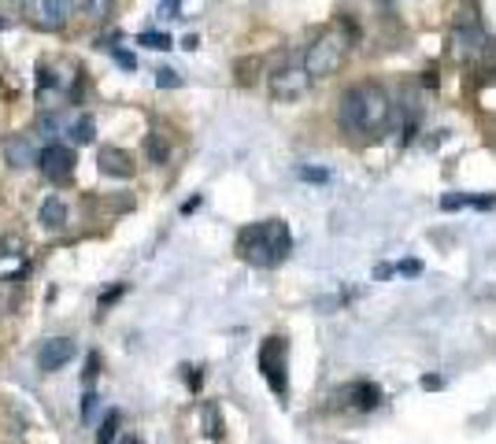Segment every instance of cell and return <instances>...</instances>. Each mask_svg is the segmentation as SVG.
Listing matches in <instances>:
<instances>
[{
    "instance_id": "obj_1",
    "label": "cell",
    "mask_w": 496,
    "mask_h": 444,
    "mask_svg": "<svg viewBox=\"0 0 496 444\" xmlns=\"http://www.w3.org/2000/svg\"><path fill=\"white\" fill-rule=\"evenodd\" d=\"M337 123L352 137H382L393 123V97L378 82H359L337 100Z\"/></svg>"
},
{
    "instance_id": "obj_2",
    "label": "cell",
    "mask_w": 496,
    "mask_h": 444,
    "mask_svg": "<svg viewBox=\"0 0 496 444\" xmlns=\"http://www.w3.org/2000/svg\"><path fill=\"white\" fill-rule=\"evenodd\" d=\"M293 248V237H289V226L282 218H263V222H252L237 233V252L244 263H252L259 270H270L278 267Z\"/></svg>"
},
{
    "instance_id": "obj_3",
    "label": "cell",
    "mask_w": 496,
    "mask_h": 444,
    "mask_svg": "<svg viewBox=\"0 0 496 444\" xmlns=\"http://www.w3.org/2000/svg\"><path fill=\"white\" fill-rule=\"evenodd\" d=\"M345 52H348V37L345 30H326L319 34L315 41L308 45V56H304V71L311 78H322V74H333L337 67H341V60H345Z\"/></svg>"
},
{
    "instance_id": "obj_4",
    "label": "cell",
    "mask_w": 496,
    "mask_h": 444,
    "mask_svg": "<svg viewBox=\"0 0 496 444\" xmlns=\"http://www.w3.org/2000/svg\"><path fill=\"white\" fill-rule=\"evenodd\" d=\"M481 48H485V30H481V19H478V4L467 0L463 15L455 19V30H452V56L455 60H471Z\"/></svg>"
},
{
    "instance_id": "obj_5",
    "label": "cell",
    "mask_w": 496,
    "mask_h": 444,
    "mask_svg": "<svg viewBox=\"0 0 496 444\" xmlns=\"http://www.w3.org/2000/svg\"><path fill=\"white\" fill-rule=\"evenodd\" d=\"M285 356H289V345L285 337H267L263 348H259V370H263L267 385L274 389L278 396L289 393V374H285Z\"/></svg>"
},
{
    "instance_id": "obj_6",
    "label": "cell",
    "mask_w": 496,
    "mask_h": 444,
    "mask_svg": "<svg viewBox=\"0 0 496 444\" xmlns=\"http://www.w3.org/2000/svg\"><path fill=\"white\" fill-rule=\"evenodd\" d=\"M37 167H41V174L52 181V186H67V181L74 178V152L67 145H52L37 155Z\"/></svg>"
},
{
    "instance_id": "obj_7",
    "label": "cell",
    "mask_w": 496,
    "mask_h": 444,
    "mask_svg": "<svg viewBox=\"0 0 496 444\" xmlns=\"http://www.w3.org/2000/svg\"><path fill=\"white\" fill-rule=\"evenodd\" d=\"M308 85H311V74L304 71V63H300V67H282V71L270 74V97L282 100V104L300 100L308 93Z\"/></svg>"
},
{
    "instance_id": "obj_8",
    "label": "cell",
    "mask_w": 496,
    "mask_h": 444,
    "mask_svg": "<svg viewBox=\"0 0 496 444\" xmlns=\"http://www.w3.org/2000/svg\"><path fill=\"white\" fill-rule=\"evenodd\" d=\"M71 359H74V341L71 337H52V341H45L41 348H37V367H41L45 374H56L60 367H67Z\"/></svg>"
},
{
    "instance_id": "obj_9",
    "label": "cell",
    "mask_w": 496,
    "mask_h": 444,
    "mask_svg": "<svg viewBox=\"0 0 496 444\" xmlns=\"http://www.w3.org/2000/svg\"><path fill=\"white\" fill-rule=\"evenodd\" d=\"M37 141H34V134H11V137H4V160H8V167H15V171H26V167H34L37 163Z\"/></svg>"
},
{
    "instance_id": "obj_10",
    "label": "cell",
    "mask_w": 496,
    "mask_h": 444,
    "mask_svg": "<svg viewBox=\"0 0 496 444\" xmlns=\"http://www.w3.org/2000/svg\"><path fill=\"white\" fill-rule=\"evenodd\" d=\"M333 400H341V403H348V408H356V411H374L378 403H382V389L371 385V382H352L345 389H337Z\"/></svg>"
},
{
    "instance_id": "obj_11",
    "label": "cell",
    "mask_w": 496,
    "mask_h": 444,
    "mask_svg": "<svg viewBox=\"0 0 496 444\" xmlns=\"http://www.w3.org/2000/svg\"><path fill=\"white\" fill-rule=\"evenodd\" d=\"M97 163H100V174H108V178H134V160L119 145H104L97 152Z\"/></svg>"
},
{
    "instance_id": "obj_12",
    "label": "cell",
    "mask_w": 496,
    "mask_h": 444,
    "mask_svg": "<svg viewBox=\"0 0 496 444\" xmlns=\"http://www.w3.org/2000/svg\"><path fill=\"white\" fill-rule=\"evenodd\" d=\"M67 15H71L67 0H37V22H41L45 30H60V26H67Z\"/></svg>"
},
{
    "instance_id": "obj_13",
    "label": "cell",
    "mask_w": 496,
    "mask_h": 444,
    "mask_svg": "<svg viewBox=\"0 0 496 444\" xmlns=\"http://www.w3.org/2000/svg\"><path fill=\"white\" fill-rule=\"evenodd\" d=\"M37 218H41L45 230H60L63 222H67V204H63L60 197H48V200L41 204V215H37Z\"/></svg>"
},
{
    "instance_id": "obj_14",
    "label": "cell",
    "mask_w": 496,
    "mask_h": 444,
    "mask_svg": "<svg viewBox=\"0 0 496 444\" xmlns=\"http://www.w3.org/2000/svg\"><path fill=\"white\" fill-rule=\"evenodd\" d=\"M71 137L78 141V145H89V141L97 137V123H93V115H78V119L71 123Z\"/></svg>"
},
{
    "instance_id": "obj_15",
    "label": "cell",
    "mask_w": 496,
    "mask_h": 444,
    "mask_svg": "<svg viewBox=\"0 0 496 444\" xmlns=\"http://www.w3.org/2000/svg\"><path fill=\"white\" fill-rule=\"evenodd\" d=\"M145 152H149V163H167L171 145H167L163 134H149V137H145Z\"/></svg>"
},
{
    "instance_id": "obj_16",
    "label": "cell",
    "mask_w": 496,
    "mask_h": 444,
    "mask_svg": "<svg viewBox=\"0 0 496 444\" xmlns=\"http://www.w3.org/2000/svg\"><path fill=\"white\" fill-rule=\"evenodd\" d=\"M119 422H123L119 411H108V415H104V422H100V429H97V444H111L115 437H119Z\"/></svg>"
},
{
    "instance_id": "obj_17",
    "label": "cell",
    "mask_w": 496,
    "mask_h": 444,
    "mask_svg": "<svg viewBox=\"0 0 496 444\" xmlns=\"http://www.w3.org/2000/svg\"><path fill=\"white\" fill-rule=\"evenodd\" d=\"M204 433L212 437V440L223 437V415H219L215 403H204Z\"/></svg>"
},
{
    "instance_id": "obj_18",
    "label": "cell",
    "mask_w": 496,
    "mask_h": 444,
    "mask_svg": "<svg viewBox=\"0 0 496 444\" xmlns=\"http://www.w3.org/2000/svg\"><path fill=\"white\" fill-rule=\"evenodd\" d=\"M85 15L93 22H108L115 15V0H85Z\"/></svg>"
},
{
    "instance_id": "obj_19",
    "label": "cell",
    "mask_w": 496,
    "mask_h": 444,
    "mask_svg": "<svg viewBox=\"0 0 496 444\" xmlns=\"http://www.w3.org/2000/svg\"><path fill=\"white\" fill-rule=\"evenodd\" d=\"M137 45H145V48H160V52H163V48H171V37H167V34H156V30H152V34L145 30V34L137 37Z\"/></svg>"
},
{
    "instance_id": "obj_20",
    "label": "cell",
    "mask_w": 496,
    "mask_h": 444,
    "mask_svg": "<svg viewBox=\"0 0 496 444\" xmlns=\"http://www.w3.org/2000/svg\"><path fill=\"white\" fill-rule=\"evenodd\" d=\"M97 411H100V396L93 393V389H85V396H82V422L97 419Z\"/></svg>"
},
{
    "instance_id": "obj_21",
    "label": "cell",
    "mask_w": 496,
    "mask_h": 444,
    "mask_svg": "<svg viewBox=\"0 0 496 444\" xmlns=\"http://www.w3.org/2000/svg\"><path fill=\"white\" fill-rule=\"evenodd\" d=\"M97 374H100V356H97V352H89V359H85V370H82V382H85V389H93Z\"/></svg>"
},
{
    "instance_id": "obj_22",
    "label": "cell",
    "mask_w": 496,
    "mask_h": 444,
    "mask_svg": "<svg viewBox=\"0 0 496 444\" xmlns=\"http://www.w3.org/2000/svg\"><path fill=\"white\" fill-rule=\"evenodd\" d=\"M156 85H160V89H178V85H181V78H178V71L167 67V71L156 74Z\"/></svg>"
},
{
    "instance_id": "obj_23",
    "label": "cell",
    "mask_w": 496,
    "mask_h": 444,
    "mask_svg": "<svg viewBox=\"0 0 496 444\" xmlns=\"http://www.w3.org/2000/svg\"><path fill=\"white\" fill-rule=\"evenodd\" d=\"M123 293H126V285H111V289H104V293H100V311H104V307H111Z\"/></svg>"
},
{
    "instance_id": "obj_24",
    "label": "cell",
    "mask_w": 496,
    "mask_h": 444,
    "mask_svg": "<svg viewBox=\"0 0 496 444\" xmlns=\"http://www.w3.org/2000/svg\"><path fill=\"white\" fill-rule=\"evenodd\" d=\"M111 52H115V60H119V67H126V71H134V67H137L134 52H126V48H119V45H115Z\"/></svg>"
},
{
    "instance_id": "obj_25",
    "label": "cell",
    "mask_w": 496,
    "mask_h": 444,
    "mask_svg": "<svg viewBox=\"0 0 496 444\" xmlns=\"http://www.w3.org/2000/svg\"><path fill=\"white\" fill-rule=\"evenodd\" d=\"M300 178L304 181H330V174L319 171V167H300Z\"/></svg>"
},
{
    "instance_id": "obj_26",
    "label": "cell",
    "mask_w": 496,
    "mask_h": 444,
    "mask_svg": "<svg viewBox=\"0 0 496 444\" xmlns=\"http://www.w3.org/2000/svg\"><path fill=\"white\" fill-rule=\"evenodd\" d=\"M467 204H471V197H460V193H455V197H441L445 211H455V207H467Z\"/></svg>"
},
{
    "instance_id": "obj_27",
    "label": "cell",
    "mask_w": 496,
    "mask_h": 444,
    "mask_svg": "<svg viewBox=\"0 0 496 444\" xmlns=\"http://www.w3.org/2000/svg\"><path fill=\"white\" fill-rule=\"evenodd\" d=\"M186 382H189V389H200V370L186 367Z\"/></svg>"
},
{
    "instance_id": "obj_28",
    "label": "cell",
    "mask_w": 496,
    "mask_h": 444,
    "mask_svg": "<svg viewBox=\"0 0 496 444\" xmlns=\"http://www.w3.org/2000/svg\"><path fill=\"white\" fill-rule=\"evenodd\" d=\"M397 270H400V274H411V278H415V274H419L422 267H419V263H415V259H408V263H400Z\"/></svg>"
},
{
    "instance_id": "obj_29",
    "label": "cell",
    "mask_w": 496,
    "mask_h": 444,
    "mask_svg": "<svg viewBox=\"0 0 496 444\" xmlns=\"http://www.w3.org/2000/svg\"><path fill=\"white\" fill-rule=\"evenodd\" d=\"M393 274H397V267H389V263H382V267H378V270H374V278H382V282H385V278H393Z\"/></svg>"
},
{
    "instance_id": "obj_30",
    "label": "cell",
    "mask_w": 496,
    "mask_h": 444,
    "mask_svg": "<svg viewBox=\"0 0 496 444\" xmlns=\"http://www.w3.org/2000/svg\"><path fill=\"white\" fill-rule=\"evenodd\" d=\"M441 385H445V382H441V377H437V374H429V377H422V389H441Z\"/></svg>"
},
{
    "instance_id": "obj_31",
    "label": "cell",
    "mask_w": 496,
    "mask_h": 444,
    "mask_svg": "<svg viewBox=\"0 0 496 444\" xmlns=\"http://www.w3.org/2000/svg\"><path fill=\"white\" fill-rule=\"evenodd\" d=\"M178 4H181V0H167V4H163V15H167V19H174V11H178Z\"/></svg>"
},
{
    "instance_id": "obj_32",
    "label": "cell",
    "mask_w": 496,
    "mask_h": 444,
    "mask_svg": "<svg viewBox=\"0 0 496 444\" xmlns=\"http://www.w3.org/2000/svg\"><path fill=\"white\" fill-rule=\"evenodd\" d=\"M111 444H141V440H137V437H134V433H123V437H119V440H111Z\"/></svg>"
},
{
    "instance_id": "obj_33",
    "label": "cell",
    "mask_w": 496,
    "mask_h": 444,
    "mask_svg": "<svg viewBox=\"0 0 496 444\" xmlns=\"http://www.w3.org/2000/svg\"><path fill=\"white\" fill-rule=\"evenodd\" d=\"M0 30H8V19L4 15H0Z\"/></svg>"
}]
</instances>
